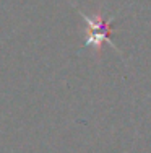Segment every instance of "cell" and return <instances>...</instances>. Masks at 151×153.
Here are the masks:
<instances>
[{
	"mask_svg": "<svg viewBox=\"0 0 151 153\" xmlns=\"http://www.w3.org/2000/svg\"><path fill=\"white\" fill-rule=\"evenodd\" d=\"M80 15L83 16L85 23L89 28V34L85 41V46H94V47H101L102 42H109L114 49H117V46L112 42V39L109 38L110 34V23L112 18H109L107 21H104L101 16H88L85 15V12L80 10Z\"/></svg>",
	"mask_w": 151,
	"mask_h": 153,
	"instance_id": "6da1fadb",
	"label": "cell"
}]
</instances>
